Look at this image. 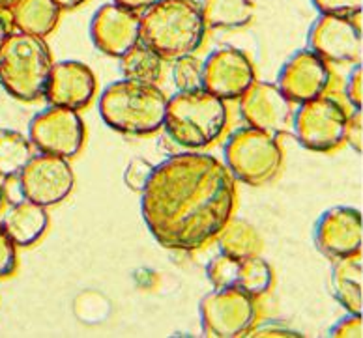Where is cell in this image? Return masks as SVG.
<instances>
[{
  "mask_svg": "<svg viewBox=\"0 0 363 338\" xmlns=\"http://www.w3.org/2000/svg\"><path fill=\"white\" fill-rule=\"evenodd\" d=\"M172 62H174L172 78H174L178 90L189 92V90L203 88V62L195 54L177 58Z\"/></svg>",
  "mask_w": 363,
  "mask_h": 338,
  "instance_id": "obj_26",
  "label": "cell"
},
{
  "mask_svg": "<svg viewBox=\"0 0 363 338\" xmlns=\"http://www.w3.org/2000/svg\"><path fill=\"white\" fill-rule=\"evenodd\" d=\"M139 13L114 4L101 6L90 21L94 45L107 57L120 58L139 43Z\"/></svg>",
  "mask_w": 363,
  "mask_h": 338,
  "instance_id": "obj_18",
  "label": "cell"
},
{
  "mask_svg": "<svg viewBox=\"0 0 363 338\" xmlns=\"http://www.w3.org/2000/svg\"><path fill=\"white\" fill-rule=\"evenodd\" d=\"M28 141L42 153L73 159L83 150L86 127L77 110L49 105L28 124Z\"/></svg>",
  "mask_w": 363,
  "mask_h": 338,
  "instance_id": "obj_9",
  "label": "cell"
},
{
  "mask_svg": "<svg viewBox=\"0 0 363 338\" xmlns=\"http://www.w3.org/2000/svg\"><path fill=\"white\" fill-rule=\"evenodd\" d=\"M199 6L206 30H240L255 17L251 0H201Z\"/></svg>",
  "mask_w": 363,
  "mask_h": 338,
  "instance_id": "obj_22",
  "label": "cell"
},
{
  "mask_svg": "<svg viewBox=\"0 0 363 338\" xmlns=\"http://www.w3.org/2000/svg\"><path fill=\"white\" fill-rule=\"evenodd\" d=\"M206 276L213 288H238L255 299L266 296L275 281L274 269L260 256L233 258L219 255L208 264Z\"/></svg>",
  "mask_w": 363,
  "mask_h": 338,
  "instance_id": "obj_16",
  "label": "cell"
},
{
  "mask_svg": "<svg viewBox=\"0 0 363 338\" xmlns=\"http://www.w3.org/2000/svg\"><path fill=\"white\" fill-rule=\"evenodd\" d=\"M152 170H154V165L146 159H133L124 172V182L128 189L135 191V193H143V189L150 180Z\"/></svg>",
  "mask_w": 363,
  "mask_h": 338,
  "instance_id": "obj_27",
  "label": "cell"
},
{
  "mask_svg": "<svg viewBox=\"0 0 363 338\" xmlns=\"http://www.w3.org/2000/svg\"><path fill=\"white\" fill-rule=\"evenodd\" d=\"M257 299L238 288H216L201 301V325L210 338H240L257 320Z\"/></svg>",
  "mask_w": 363,
  "mask_h": 338,
  "instance_id": "obj_8",
  "label": "cell"
},
{
  "mask_svg": "<svg viewBox=\"0 0 363 338\" xmlns=\"http://www.w3.org/2000/svg\"><path fill=\"white\" fill-rule=\"evenodd\" d=\"M0 224L16 247H32L45 235L49 228V214L40 204L23 198L6 211Z\"/></svg>",
  "mask_w": 363,
  "mask_h": 338,
  "instance_id": "obj_19",
  "label": "cell"
},
{
  "mask_svg": "<svg viewBox=\"0 0 363 338\" xmlns=\"http://www.w3.org/2000/svg\"><path fill=\"white\" fill-rule=\"evenodd\" d=\"M332 84V69L326 60H322L311 49L296 51L279 71L277 86L291 99L292 103H306L320 98Z\"/></svg>",
  "mask_w": 363,
  "mask_h": 338,
  "instance_id": "obj_15",
  "label": "cell"
},
{
  "mask_svg": "<svg viewBox=\"0 0 363 338\" xmlns=\"http://www.w3.org/2000/svg\"><path fill=\"white\" fill-rule=\"evenodd\" d=\"M348 112L341 101L332 95H320L300 105L292 125L294 135L306 150L333 151L345 144V127Z\"/></svg>",
  "mask_w": 363,
  "mask_h": 338,
  "instance_id": "obj_7",
  "label": "cell"
},
{
  "mask_svg": "<svg viewBox=\"0 0 363 338\" xmlns=\"http://www.w3.org/2000/svg\"><path fill=\"white\" fill-rule=\"evenodd\" d=\"M113 2L114 4L122 6V8H128V10L139 13V11H143L145 8H148L154 0H113Z\"/></svg>",
  "mask_w": 363,
  "mask_h": 338,
  "instance_id": "obj_34",
  "label": "cell"
},
{
  "mask_svg": "<svg viewBox=\"0 0 363 338\" xmlns=\"http://www.w3.org/2000/svg\"><path fill=\"white\" fill-rule=\"evenodd\" d=\"M4 202H6L4 185H2V183H0V214H2V209H4Z\"/></svg>",
  "mask_w": 363,
  "mask_h": 338,
  "instance_id": "obj_38",
  "label": "cell"
},
{
  "mask_svg": "<svg viewBox=\"0 0 363 338\" xmlns=\"http://www.w3.org/2000/svg\"><path fill=\"white\" fill-rule=\"evenodd\" d=\"M245 337L253 338H283V337H301L298 331L291 329L289 325H283V323L275 322V320H266L264 323H255L253 327L250 329V333Z\"/></svg>",
  "mask_w": 363,
  "mask_h": 338,
  "instance_id": "obj_30",
  "label": "cell"
},
{
  "mask_svg": "<svg viewBox=\"0 0 363 338\" xmlns=\"http://www.w3.org/2000/svg\"><path fill=\"white\" fill-rule=\"evenodd\" d=\"M318 13L330 16H362L363 0H313Z\"/></svg>",
  "mask_w": 363,
  "mask_h": 338,
  "instance_id": "obj_28",
  "label": "cell"
},
{
  "mask_svg": "<svg viewBox=\"0 0 363 338\" xmlns=\"http://www.w3.org/2000/svg\"><path fill=\"white\" fill-rule=\"evenodd\" d=\"M345 142L352 146V150L358 153L363 151V115L362 109H354L352 115H348L347 127H345Z\"/></svg>",
  "mask_w": 363,
  "mask_h": 338,
  "instance_id": "obj_32",
  "label": "cell"
},
{
  "mask_svg": "<svg viewBox=\"0 0 363 338\" xmlns=\"http://www.w3.org/2000/svg\"><path fill=\"white\" fill-rule=\"evenodd\" d=\"M292 105L277 84L255 81L240 98V115L251 127L277 136L292 125Z\"/></svg>",
  "mask_w": 363,
  "mask_h": 338,
  "instance_id": "obj_14",
  "label": "cell"
},
{
  "mask_svg": "<svg viewBox=\"0 0 363 338\" xmlns=\"http://www.w3.org/2000/svg\"><path fill=\"white\" fill-rule=\"evenodd\" d=\"M330 288L347 313L362 314L363 310V264L362 255L333 260Z\"/></svg>",
  "mask_w": 363,
  "mask_h": 338,
  "instance_id": "obj_20",
  "label": "cell"
},
{
  "mask_svg": "<svg viewBox=\"0 0 363 338\" xmlns=\"http://www.w3.org/2000/svg\"><path fill=\"white\" fill-rule=\"evenodd\" d=\"M32 157V144L21 133H0V177L16 180Z\"/></svg>",
  "mask_w": 363,
  "mask_h": 338,
  "instance_id": "obj_25",
  "label": "cell"
},
{
  "mask_svg": "<svg viewBox=\"0 0 363 338\" xmlns=\"http://www.w3.org/2000/svg\"><path fill=\"white\" fill-rule=\"evenodd\" d=\"M84 2H89V0H55V4H57L62 11L77 10V8H81Z\"/></svg>",
  "mask_w": 363,
  "mask_h": 338,
  "instance_id": "obj_35",
  "label": "cell"
},
{
  "mask_svg": "<svg viewBox=\"0 0 363 338\" xmlns=\"http://www.w3.org/2000/svg\"><path fill=\"white\" fill-rule=\"evenodd\" d=\"M8 11L11 13V26H16L17 32L45 37L57 28L62 10L55 0H17Z\"/></svg>",
  "mask_w": 363,
  "mask_h": 338,
  "instance_id": "obj_21",
  "label": "cell"
},
{
  "mask_svg": "<svg viewBox=\"0 0 363 338\" xmlns=\"http://www.w3.org/2000/svg\"><path fill=\"white\" fill-rule=\"evenodd\" d=\"M10 32H11V23L6 19L4 11H0V45L4 43V40L8 37Z\"/></svg>",
  "mask_w": 363,
  "mask_h": 338,
  "instance_id": "obj_36",
  "label": "cell"
},
{
  "mask_svg": "<svg viewBox=\"0 0 363 338\" xmlns=\"http://www.w3.org/2000/svg\"><path fill=\"white\" fill-rule=\"evenodd\" d=\"M52 57L43 37L8 34L0 45V84L11 98L32 103L45 94Z\"/></svg>",
  "mask_w": 363,
  "mask_h": 338,
  "instance_id": "obj_5",
  "label": "cell"
},
{
  "mask_svg": "<svg viewBox=\"0 0 363 338\" xmlns=\"http://www.w3.org/2000/svg\"><path fill=\"white\" fill-rule=\"evenodd\" d=\"M120 71L124 78L157 83L163 73V60L157 52L139 42L120 57Z\"/></svg>",
  "mask_w": 363,
  "mask_h": 338,
  "instance_id": "obj_24",
  "label": "cell"
},
{
  "mask_svg": "<svg viewBox=\"0 0 363 338\" xmlns=\"http://www.w3.org/2000/svg\"><path fill=\"white\" fill-rule=\"evenodd\" d=\"M17 267V247L0 224V279L10 276Z\"/></svg>",
  "mask_w": 363,
  "mask_h": 338,
  "instance_id": "obj_29",
  "label": "cell"
},
{
  "mask_svg": "<svg viewBox=\"0 0 363 338\" xmlns=\"http://www.w3.org/2000/svg\"><path fill=\"white\" fill-rule=\"evenodd\" d=\"M363 334V317L362 314H350L341 317L332 329L330 337L332 338H362Z\"/></svg>",
  "mask_w": 363,
  "mask_h": 338,
  "instance_id": "obj_31",
  "label": "cell"
},
{
  "mask_svg": "<svg viewBox=\"0 0 363 338\" xmlns=\"http://www.w3.org/2000/svg\"><path fill=\"white\" fill-rule=\"evenodd\" d=\"M228 124L227 103L201 90H178L167 99L163 129L186 150H204L219 141Z\"/></svg>",
  "mask_w": 363,
  "mask_h": 338,
  "instance_id": "obj_4",
  "label": "cell"
},
{
  "mask_svg": "<svg viewBox=\"0 0 363 338\" xmlns=\"http://www.w3.org/2000/svg\"><path fill=\"white\" fill-rule=\"evenodd\" d=\"M98 92V81L92 69L77 60L52 64L43 98L55 107L81 110L86 109Z\"/></svg>",
  "mask_w": 363,
  "mask_h": 338,
  "instance_id": "obj_17",
  "label": "cell"
},
{
  "mask_svg": "<svg viewBox=\"0 0 363 338\" xmlns=\"http://www.w3.org/2000/svg\"><path fill=\"white\" fill-rule=\"evenodd\" d=\"M283 148L277 136L245 125L233 131L223 146V165L234 180L260 187L279 176Z\"/></svg>",
  "mask_w": 363,
  "mask_h": 338,
  "instance_id": "obj_6",
  "label": "cell"
},
{
  "mask_svg": "<svg viewBox=\"0 0 363 338\" xmlns=\"http://www.w3.org/2000/svg\"><path fill=\"white\" fill-rule=\"evenodd\" d=\"M348 103L352 105L354 109H362L363 107V69L362 64H356L352 69L350 77L347 81V88H345Z\"/></svg>",
  "mask_w": 363,
  "mask_h": 338,
  "instance_id": "obj_33",
  "label": "cell"
},
{
  "mask_svg": "<svg viewBox=\"0 0 363 338\" xmlns=\"http://www.w3.org/2000/svg\"><path fill=\"white\" fill-rule=\"evenodd\" d=\"M139 23V42L161 60L195 54L208 32L197 0H154L143 10Z\"/></svg>",
  "mask_w": 363,
  "mask_h": 338,
  "instance_id": "obj_2",
  "label": "cell"
},
{
  "mask_svg": "<svg viewBox=\"0 0 363 338\" xmlns=\"http://www.w3.org/2000/svg\"><path fill=\"white\" fill-rule=\"evenodd\" d=\"M315 245L330 260L362 255V211L350 206H335L326 209L315 224Z\"/></svg>",
  "mask_w": 363,
  "mask_h": 338,
  "instance_id": "obj_13",
  "label": "cell"
},
{
  "mask_svg": "<svg viewBox=\"0 0 363 338\" xmlns=\"http://www.w3.org/2000/svg\"><path fill=\"white\" fill-rule=\"evenodd\" d=\"M17 0H0V11H8Z\"/></svg>",
  "mask_w": 363,
  "mask_h": 338,
  "instance_id": "obj_37",
  "label": "cell"
},
{
  "mask_svg": "<svg viewBox=\"0 0 363 338\" xmlns=\"http://www.w3.org/2000/svg\"><path fill=\"white\" fill-rule=\"evenodd\" d=\"M140 211L150 234L171 250L203 249L236 208V183L218 157L187 150L154 167Z\"/></svg>",
  "mask_w": 363,
  "mask_h": 338,
  "instance_id": "obj_1",
  "label": "cell"
},
{
  "mask_svg": "<svg viewBox=\"0 0 363 338\" xmlns=\"http://www.w3.org/2000/svg\"><path fill=\"white\" fill-rule=\"evenodd\" d=\"M167 95L156 83L133 78L114 81L99 95V116L113 131L122 135H154L163 127Z\"/></svg>",
  "mask_w": 363,
  "mask_h": 338,
  "instance_id": "obj_3",
  "label": "cell"
},
{
  "mask_svg": "<svg viewBox=\"0 0 363 338\" xmlns=\"http://www.w3.org/2000/svg\"><path fill=\"white\" fill-rule=\"evenodd\" d=\"M219 252L221 255L233 256V258H250V256H259L264 243L262 238L257 232L253 224H250L244 218H228L221 232L216 235Z\"/></svg>",
  "mask_w": 363,
  "mask_h": 338,
  "instance_id": "obj_23",
  "label": "cell"
},
{
  "mask_svg": "<svg viewBox=\"0 0 363 338\" xmlns=\"http://www.w3.org/2000/svg\"><path fill=\"white\" fill-rule=\"evenodd\" d=\"M307 42L309 49L328 64H362V16L320 13L313 23Z\"/></svg>",
  "mask_w": 363,
  "mask_h": 338,
  "instance_id": "obj_10",
  "label": "cell"
},
{
  "mask_svg": "<svg viewBox=\"0 0 363 338\" xmlns=\"http://www.w3.org/2000/svg\"><path fill=\"white\" fill-rule=\"evenodd\" d=\"M257 81L253 62L244 51L221 47L203 62V88L223 101H234Z\"/></svg>",
  "mask_w": 363,
  "mask_h": 338,
  "instance_id": "obj_12",
  "label": "cell"
},
{
  "mask_svg": "<svg viewBox=\"0 0 363 338\" xmlns=\"http://www.w3.org/2000/svg\"><path fill=\"white\" fill-rule=\"evenodd\" d=\"M19 193L26 200L52 208L64 202L75 187V174L69 159L42 153L32 156L17 176Z\"/></svg>",
  "mask_w": 363,
  "mask_h": 338,
  "instance_id": "obj_11",
  "label": "cell"
}]
</instances>
